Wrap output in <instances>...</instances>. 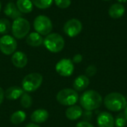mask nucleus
<instances>
[{
	"instance_id": "8",
	"label": "nucleus",
	"mask_w": 127,
	"mask_h": 127,
	"mask_svg": "<svg viewBox=\"0 0 127 127\" xmlns=\"http://www.w3.org/2000/svg\"><path fill=\"white\" fill-rule=\"evenodd\" d=\"M17 48L16 40L10 35H4L0 38V51L5 55L13 54Z\"/></svg>"
},
{
	"instance_id": "22",
	"label": "nucleus",
	"mask_w": 127,
	"mask_h": 127,
	"mask_svg": "<svg viewBox=\"0 0 127 127\" xmlns=\"http://www.w3.org/2000/svg\"><path fill=\"white\" fill-rule=\"evenodd\" d=\"M11 29L10 22L8 19L2 18L0 19V34L6 35Z\"/></svg>"
},
{
	"instance_id": "28",
	"label": "nucleus",
	"mask_w": 127,
	"mask_h": 127,
	"mask_svg": "<svg viewBox=\"0 0 127 127\" xmlns=\"http://www.w3.org/2000/svg\"><path fill=\"white\" fill-rule=\"evenodd\" d=\"M76 127H95L92 124L88 121H80L76 124Z\"/></svg>"
},
{
	"instance_id": "12",
	"label": "nucleus",
	"mask_w": 127,
	"mask_h": 127,
	"mask_svg": "<svg viewBox=\"0 0 127 127\" xmlns=\"http://www.w3.org/2000/svg\"><path fill=\"white\" fill-rule=\"evenodd\" d=\"M13 65L19 68H22L26 66L28 63V57L26 54L22 51H15L11 57Z\"/></svg>"
},
{
	"instance_id": "32",
	"label": "nucleus",
	"mask_w": 127,
	"mask_h": 127,
	"mask_svg": "<svg viewBox=\"0 0 127 127\" xmlns=\"http://www.w3.org/2000/svg\"><path fill=\"white\" fill-rule=\"evenodd\" d=\"M25 127H40L39 125H37L36 124H34V123H30L26 125Z\"/></svg>"
},
{
	"instance_id": "3",
	"label": "nucleus",
	"mask_w": 127,
	"mask_h": 127,
	"mask_svg": "<svg viewBox=\"0 0 127 127\" xmlns=\"http://www.w3.org/2000/svg\"><path fill=\"white\" fill-rule=\"evenodd\" d=\"M45 47L52 53H58L61 51L65 46V40L63 37L57 33H49L43 40Z\"/></svg>"
},
{
	"instance_id": "35",
	"label": "nucleus",
	"mask_w": 127,
	"mask_h": 127,
	"mask_svg": "<svg viewBox=\"0 0 127 127\" xmlns=\"http://www.w3.org/2000/svg\"><path fill=\"white\" fill-rule=\"evenodd\" d=\"M0 11H1V3H0Z\"/></svg>"
},
{
	"instance_id": "11",
	"label": "nucleus",
	"mask_w": 127,
	"mask_h": 127,
	"mask_svg": "<svg viewBox=\"0 0 127 127\" xmlns=\"http://www.w3.org/2000/svg\"><path fill=\"white\" fill-rule=\"evenodd\" d=\"M97 124L98 127H115V119L112 114L103 112L98 115Z\"/></svg>"
},
{
	"instance_id": "4",
	"label": "nucleus",
	"mask_w": 127,
	"mask_h": 127,
	"mask_svg": "<svg viewBox=\"0 0 127 127\" xmlns=\"http://www.w3.org/2000/svg\"><path fill=\"white\" fill-rule=\"evenodd\" d=\"M42 80L43 77L39 73H31L23 78L22 87L26 92H33L41 86Z\"/></svg>"
},
{
	"instance_id": "6",
	"label": "nucleus",
	"mask_w": 127,
	"mask_h": 127,
	"mask_svg": "<svg viewBox=\"0 0 127 127\" xmlns=\"http://www.w3.org/2000/svg\"><path fill=\"white\" fill-rule=\"evenodd\" d=\"M30 29L31 25L29 22L22 17L14 19L12 24V33L18 39H21L28 35Z\"/></svg>"
},
{
	"instance_id": "13",
	"label": "nucleus",
	"mask_w": 127,
	"mask_h": 127,
	"mask_svg": "<svg viewBox=\"0 0 127 127\" xmlns=\"http://www.w3.org/2000/svg\"><path fill=\"white\" fill-rule=\"evenodd\" d=\"M49 117V113L44 109H38L33 112L31 115V120L34 124L45 123Z\"/></svg>"
},
{
	"instance_id": "34",
	"label": "nucleus",
	"mask_w": 127,
	"mask_h": 127,
	"mask_svg": "<svg viewBox=\"0 0 127 127\" xmlns=\"http://www.w3.org/2000/svg\"><path fill=\"white\" fill-rule=\"evenodd\" d=\"M119 2H121V3H124V2H127V0H118Z\"/></svg>"
},
{
	"instance_id": "9",
	"label": "nucleus",
	"mask_w": 127,
	"mask_h": 127,
	"mask_svg": "<svg viewBox=\"0 0 127 127\" xmlns=\"http://www.w3.org/2000/svg\"><path fill=\"white\" fill-rule=\"evenodd\" d=\"M55 69L60 76L70 77L74 70V63L69 59H62L56 64Z\"/></svg>"
},
{
	"instance_id": "24",
	"label": "nucleus",
	"mask_w": 127,
	"mask_h": 127,
	"mask_svg": "<svg viewBox=\"0 0 127 127\" xmlns=\"http://www.w3.org/2000/svg\"><path fill=\"white\" fill-rule=\"evenodd\" d=\"M33 5L39 9H47L50 7L54 0H31Z\"/></svg>"
},
{
	"instance_id": "36",
	"label": "nucleus",
	"mask_w": 127,
	"mask_h": 127,
	"mask_svg": "<svg viewBox=\"0 0 127 127\" xmlns=\"http://www.w3.org/2000/svg\"><path fill=\"white\" fill-rule=\"evenodd\" d=\"M103 1H109V0H103Z\"/></svg>"
},
{
	"instance_id": "33",
	"label": "nucleus",
	"mask_w": 127,
	"mask_h": 127,
	"mask_svg": "<svg viewBox=\"0 0 127 127\" xmlns=\"http://www.w3.org/2000/svg\"><path fill=\"white\" fill-rule=\"evenodd\" d=\"M124 115H125V118H126V119H127V106L125 107V109H124Z\"/></svg>"
},
{
	"instance_id": "10",
	"label": "nucleus",
	"mask_w": 127,
	"mask_h": 127,
	"mask_svg": "<svg viewBox=\"0 0 127 127\" xmlns=\"http://www.w3.org/2000/svg\"><path fill=\"white\" fill-rule=\"evenodd\" d=\"M82 28V23L80 20L77 19H71L65 22L63 27V31L67 36L74 37L81 32Z\"/></svg>"
},
{
	"instance_id": "29",
	"label": "nucleus",
	"mask_w": 127,
	"mask_h": 127,
	"mask_svg": "<svg viewBox=\"0 0 127 127\" xmlns=\"http://www.w3.org/2000/svg\"><path fill=\"white\" fill-rule=\"evenodd\" d=\"M82 60H83V56L80 54L74 55L73 59H72V62L74 63H80L82 62Z\"/></svg>"
},
{
	"instance_id": "17",
	"label": "nucleus",
	"mask_w": 127,
	"mask_h": 127,
	"mask_svg": "<svg viewBox=\"0 0 127 127\" xmlns=\"http://www.w3.org/2000/svg\"><path fill=\"white\" fill-rule=\"evenodd\" d=\"M89 85V79L86 75H80L75 78L73 83V87L75 91L81 92L85 90Z\"/></svg>"
},
{
	"instance_id": "26",
	"label": "nucleus",
	"mask_w": 127,
	"mask_h": 127,
	"mask_svg": "<svg viewBox=\"0 0 127 127\" xmlns=\"http://www.w3.org/2000/svg\"><path fill=\"white\" fill-rule=\"evenodd\" d=\"M55 4L60 8H67L71 5V0H54Z\"/></svg>"
},
{
	"instance_id": "1",
	"label": "nucleus",
	"mask_w": 127,
	"mask_h": 127,
	"mask_svg": "<svg viewBox=\"0 0 127 127\" xmlns=\"http://www.w3.org/2000/svg\"><path fill=\"white\" fill-rule=\"evenodd\" d=\"M80 106L86 111H93L98 109L103 103L102 96L95 90L84 92L80 97Z\"/></svg>"
},
{
	"instance_id": "15",
	"label": "nucleus",
	"mask_w": 127,
	"mask_h": 127,
	"mask_svg": "<svg viewBox=\"0 0 127 127\" xmlns=\"http://www.w3.org/2000/svg\"><path fill=\"white\" fill-rule=\"evenodd\" d=\"M24 90L19 86H11L4 92V97L10 100H15L21 97L24 94Z\"/></svg>"
},
{
	"instance_id": "14",
	"label": "nucleus",
	"mask_w": 127,
	"mask_h": 127,
	"mask_svg": "<svg viewBox=\"0 0 127 127\" xmlns=\"http://www.w3.org/2000/svg\"><path fill=\"white\" fill-rule=\"evenodd\" d=\"M83 113L82 107L77 105L69 106L65 111V116L70 121H76L82 117Z\"/></svg>"
},
{
	"instance_id": "18",
	"label": "nucleus",
	"mask_w": 127,
	"mask_h": 127,
	"mask_svg": "<svg viewBox=\"0 0 127 127\" xmlns=\"http://www.w3.org/2000/svg\"><path fill=\"white\" fill-rule=\"evenodd\" d=\"M43 40L44 39L42 36L39 33L36 32H32L28 36L26 39V42L28 45L31 47H38L43 43Z\"/></svg>"
},
{
	"instance_id": "5",
	"label": "nucleus",
	"mask_w": 127,
	"mask_h": 127,
	"mask_svg": "<svg viewBox=\"0 0 127 127\" xmlns=\"http://www.w3.org/2000/svg\"><path fill=\"white\" fill-rule=\"evenodd\" d=\"M57 102L66 106L75 105L79 100V95L77 91L72 89H63L60 90L57 95Z\"/></svg>"
},
{
	"instance_id": "20",
	"label": "nucleus",
	"mask_w": 127,
	"mask_h": 127,
	"mask_svg": "<svg viewBox=\"0 0 127 127\" xmlns=\"http://www.w3.org/2000/svg\"><path fill=\"white\" fill-rule=\"evenodd\" d=\"M33 3L31 0H17L16 7L22 13H28L33 10Z\"/></svg>"
},
{
	"instance_id": "21",
	"label": "nucleus",
	"mask_w": 127,
	"mask_h": 127,
	"mask_svg": "<svg viewBox=\"0 0 127 127\" xmlns=\"http://www.w3.org/2000/svg\"><path fill=\"white\" fill-rule=\"evenodd\" d=\"M26 119V114L24 111L19 110L13 112L10 118V122L14 125H19L22 124Z\"/></svg>"
},
{
	"instance_id": "23",
	"label": "nucleus",
	"mask_w": 127,
	"mask_h": 127,
	"mask_svg": "<svg viewBox=\"0 0 127 127\" xmlns=\"http://www.w3.org/2000/svg\"><path fill=\"white\" fill-rule=\"evenodd\" d=\"M20 103L22 107L25 108V109H28L32 106L33 103V100L32 97L28 94V93H25L21 96L20 97Z\"/></svg>"
},
{
	"instance_id": "7",
	"label": "nucleus",
	"mask_w": 127,
	"mask_h": 127,
	"mask_svg": "<svg viewBox=\"0 0 127 127\" xmlns=\"http://www.w3.org/2000/svg\"><path fill=\"white\" fill-rule=\"evenodd\" d=\"M33 28L36 33L40 35H48L53 29V25L48 16L39 15L33 21Z\"/></svg>"
},
{
	"instance_id": "30",
	"label": "nucleus",
	"mask_w": 127,
	"mask_h": 127,
	"mask_svg": "<svg viewBox=\"0 0 127 127\" xmlns=\"http://www.w3.org/2000/svg\"><path fill=\"white\" fill-rule=\"evenodd\" d=\"M92 111H86L85 112L83 113V117L84 118V119H86V121H88L89 120L91 119V117H92Z\"/></svg>"
},
{
	"instance_id": "27",
	"label": "nucleus",
	"mask_w": 127,
	"mask_h": 127,
	"mask_svg": "<svg viewBox=\"0 0 127 127\" xmlns=\"http://www.w3.org/2000/svg\"><path fill=\"white\" fill-rule=\"evenodd\" d=\"M97 67L94 65H90L88 66V68L86 69V76L89 77H93L97 73Z\"/></svg>"
},
{
	"instance_id": "19",
	"label": "nucleus",
	"mask_w": 127,
	"mask_h": 127,
	"mask_svg": "<svg viewBox=\"0 0 127 127\" xmlns=\"http://www.w3.org/2000/svg\"><path fill=\"white\" fill-rule=\"evenodd\" d=\"M125 7L121 4H114L109 10V15L112 19H119L124 16Z\"/></svg>"
},
{
	"instance_id": "37",
	"label": "nucleus",
	"mask_w": 127,
	"mask_h": 127,
	"mask_svg": "<svg viewBox=\"0 0 127 127\" xmlns=\"http://www.w3.org/2000/svg\"></svg>"
},
{
	"instance_id": "16",
	"label": "nucleus",
	"mask_w": 127,
	"mask_h": 127,
	"mask_svg": "<svg viewBox=\"0 0 127 127\" xmlns=\"http://www.w3.org/2000/svg\"><path fill=\"white\" fill-rule=\"evenodd\" d=\"M4 14L13 19H16L19 17H22V13L19 10L16 5L13 2H9L4 7Z\"/></svg>"
},
{
	"instance_id": "2",
	"label": "nucleus",
	"mask_w": 127,
	"mask_h": 127,
	"mask_svg": "<svg viewBox=\"0 0 127 127\" xmlns=\"http://www.w3.org/2000/svg\"><path fill=\"white\" fill-rule=\"evenodd\" d=\"M106 108L112 112H120L127 105V98L121 93L112 92L107 95L103 100Z\"/></svg>"
},
{
	"instance_id": "25",
	"label": "nucleus",
	"mask_w": 127,
	"mask_h": 127,
	"mask_svg": "<svg viewBox=\"0 0 127 127\" xmlns=\"http://www.w3.org/2000/svg\"><path fill=\"white\" fill-rule=\"evenodd\" d=\"M127 121L124 114L120 113L115 120V126L116 127H125L127 126Z\"/></svg>"
},
{
	"instance_id": "31",
	"label": "nucleus",
	"mask_w": 127,
	"mask_h": 127,
	"mask_svg": "<svg viewBox=\"0 0 127 127\" xmlns=\"http://www.w3.org/2000/svg\"><path fill=\"white\" fill-rule=\"evenodd\" d=\"M4 91L3 90L2 88L0 87V105L2 103L3 100H4Z\"/></svg>"
}]
</instances>
